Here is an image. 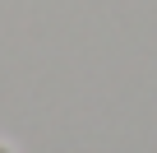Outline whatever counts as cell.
I'll return each instance as SVG.
<instances>
[{
  "instance_id": "1",
  "label": "cell",
  "mask_w": 157,
  "mask_h": 153,
  "mask_svg": "<svg viewBox=\"0 0 157 153\" xmlns=\"http://www.w3.org/2000/svg\"><path fill=\"white\" fill-rule=\"evenodd\" d=\"M0 153H14V148H10V144H0Z\"/></svg>"
}]
</instances>
